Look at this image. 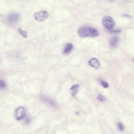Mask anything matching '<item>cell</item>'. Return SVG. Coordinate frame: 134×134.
I'll use <instances>...</instances> for the list:
<instances>
[{
  "mask_svg": "<svg viewBox=\"0 0 134 134\" xmlns=\"http://www.w3.org/2000/svg\"><path fill=\"white\" fill-rule=\"evenodd\" d=\"M117 126H118V129L120 131H122L124 129V126H123V124L120 122L117 123Z\"/></svg>",
  "mask_w": 134,
  "mask_h": 134,
  "instance_id": "obj_15",
  "label": "cell"
},
{
  "mask_svg": "<svg viewBox=\"0 0 134 134\" xmlns=\"http://www.w3.org/2000/svg\"><path fill=\"white\" fill-rule=\"evenodd\" d=\"M102 23L107 29L111 30L115 26L116 23L114 20L110 16L106 15L103 18Z\"/></svg>",
  "mask_w": 134,
  "mask_h": 134,
  "instance_id": "obj_2",
  "label": "cell"
},
{
  "mask_svg": "<svg viewBox=\"0 0 134 134\" xmlns=\"http://www.w3.org/2000/svg\"><path fill=\"white\" fill-rule=\"evenodd\" d=\"M78 34L81 37H96L99 36V31L92 28L85 26L81 28L78 31Z\"/></svg>",
  "mask_w": 134,
  "mask_h": 134,
  "instance_id": "obj_1",
  "label": "cell"
},
{
  "mask_svg": "<svg viewBox=\"0 0 134 134\" xmlns=\"http://www.w3.org/2000/svg\"><path fill=\"white\" fill-rule=\"evenodd\" d=\"M110 32L111 33H120L121 32V31L120 30H111L110 31Z\"/></svg>",
  "mask_w": 134,
  "mask_h": 134,
  "instance_id": "obj_16",
  "label": "cell"
},
{
  "mask_svg": "<svg viewBox=\"0 0 134 134\" xmlns=\"http://www.w3.org/2000/svg\"><path fill=\"white\" fill-rule=\"evenodd\" d=\"M76 114L77 115H79V114H80V112L79 111H77V112H76Z\"/></svg>",
  "mask_w": 134,
  "mask_h": 134,
  "instance_id": "obj_18",
  "label": "cell"
},
{
  "mask_svg": "<svg viewBox=\"0 0 134 134\" xmlns=\"http://www.w3.org/2000/svg\"><path fill=\"white\" fill-rule=\"evenodd\" d=\"M30 122V119L29 118H27L26 120H25V123L28 124V123H29V122Z\"/></svg>",
  "mask_w": 134,
  "mask_h": 134,
  "instance_id": "obj_17",
  "label": "cell"
},
{
  "mask_svg": "<svg viewBox=\"0 0 134 134\" xmlns=\"http://www.w3.org/2000/svg\"><path fill=\"white\" fill-rule=\"evenodd\" d=\"M44 101H45V102L48 105H50L51 107H55V103L52 100L50 99L49 98H44Z\"/></svg>",
  "mask_w": 134,
  "mask_h": 134,
  "instance_id": "obj_10",
  "label": "cell"
},
{
  "mask_svg": "<svg viewBox=\"0 0 134 134\" xmlns=\"http://www.w3.org/2000/svg\"><path fill=\"white\" fill-rule=\"evenodd\" d=\"M79 87H80V86L79 84H74L72 86L70 89V94L72 96H75L79 91Z\"/></svg>",
  "mask_w": 134,
  "mask_h": 134,
  "instance_id": "obj_7",
  "label": "cell"
},
{
  "mask_svg": "<svg viewBox=\"0 0 134 134\" xmlns=\"http://www.w3.org/2000/svg\"><path fill=\"white\" fill-rule=\"evenodd\" d=\"M97 99L101 102H104L105 100V98L100 94H99L97 96Z\"/></svg>",
  "mask_w": 134,
  "mask_h": 134,
  "instance_id": "obj_14",
  "label": "cell"
},
{
  "mask_svg": "<svg viewBox=\"0 0 134 134\" xmlns=\"http://www.w3.org/2000/svg\"><path fill=\"white\" fill-rule=\"evenodd\" d=\"M20 16L18 14L12 13L8 15L7 17V21L10 24H15L19 22Z\"/></svg>",
  "mask_w": 134,
  "mask_h": 134,
  "instance_id": "obj_5",
  "label": "cell"
},
{
  "mask_svg": "<svg viewBox=\"0 0 134 134\" xmlns=\"http://www.w3.org/2000/svg\"><path fill=\"white\" fill-rule=\"evenodd\" d=\"M119 38L117 37L112 38L110 41V45L112 47H115L118 44Z\"/></svg>",
  "mask_w": 134,
  "mask_h": 134,
  "instance_id": "obj_9",
  "label": "cell"
},
{
  "mask_svg": "<svg viewBox=\"0 0 134 134\" xmlns=\"http://www.w3.org/2000/svg\"><path fill=\"white\" fill-rule=\"evenodd\" d=\"M88 64L91 67L95 70L99 69L100 67L99 61L96 58H92L89 61Z\"/></svg>",
  "mask_w": 134,
  "mask_h": 134,
  "instance_id": "obj_6",
  "label": "cell"
},
{
  "mask_svg": "<svg viewBox=\"0 0 134 134\" xmlns=\"http://www.w3.org/2000/svg\"><path fill=\"white\" fill-rule=\"evenodd\" d=\"M133 61H134V59H133Z\"/></svg>",
  "mask_w": 134,
  "mask_h": 134,
  "instance_id": "obj_19",
  "label": "cell"
},
{
  "mask_svg": "<svg viewBox=\"0 0 134 134\" xmlns=\"http://www.w3.org/2000/svg\"><path fill=\"white\" fill-rule=\"evenodd\" d=\"M25 115V109L24 107L20 106L15 110V118L17 120H20L24 118Z\"/></svg>",
  "mask_w": 134,
  "mask_h": 134,
  "instance_id": "obj_4",
  "label": "cell"
},
{
  "mask_svg": "<svg viewBox=\"0 0 134 134\" xmlns=\"http://www.w3.org/2000/svg\"><path fill=\"white\" fill-rule=\"evenodd\" d=\"M99 81L102 86L104 88H107L109 87V84H108V83L105 81H103L101 79V80H100Z\"/></svg>",
  "mask_w": 134,
  "mask_h": 134,
  "instance_id": "obj_12",
  "label": "cell"
},
{
  "mask_svg": "<svg viewBox=\"0 0 134 134\" xmlns=\"http://www.w3.org/2000/svg\"><path fill=\"white\" fill-rule=\"evenodd\" d=\"M6 87V84L4 81L0 80V89H3Z\"/></svg>",
  "mask_w": 134,
  "mask_h": 134,
  "instance_id": "obj_13",
  "label": "cell"
},
{
  "mask_svg": "<svg viewBox=\"0 0 134 134\" xmlns=\"http://www.w3.org/2000/svg\"><path fill=\"white\" fill-rule=\"evenodd\" d=\"M73 48V46L71 44L69 43L66 44L64 49L63 51V53L64 54H68L70 53Z\"/></svg>",
  "mask_w": 134,
  "mask_h": 134,
  "instance_id": "obj_8",
  "label": "cell"
},
{
  "mask_svg": "<svg viewBox=\"0 0 134 134\" xmlns=\"http://www.w3.org/2000/svg\"><path fill=\"white\" fill-rule=\"evenodd\" d=\"M49 14L46 11L41 10L36 12L34 17L36 20L38 22H42L47 19L48 18Z\"/></svg>",
  "mask_w": 134,
  "mask_h": 134,
  "instance_id": "obj_3",
  "label": "cell"
},
{
  "mask_svg": "<svg viewBox=\"0 0 134 134\" xmlns=\"http://www.w3.org/2000/svg\"><path fill=\"white\" fill-rule=\"evenodd\" d=\"M18 32L20 35L24 38H27L28 37V35L26 31L23 30L21 28L18 29Z\"/></svg>",
  "mask_w": 134,
  "mask_h": 134,
  "instance_id": "obj_11",
  "label": "cell"
}]
</instances>
